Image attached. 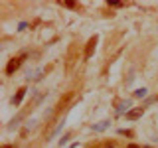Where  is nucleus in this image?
Listing matches in <instances>:
<instances>
[{
    "label": "nucleus",
    "instance_id": "1",
    "mask_svg": "<svg viewBox=\"0 0 158 148\" xmlns=\"http://www.w3.org/2000/svg\"><path fill=\"white\" fill-rule=\"evenodd\" d=\"M22 61H24V56H22V57H14V59H10V63L6 65V73H8V75H14V71H16V69L22 65Z\"/></svg>",
    "mask_w": 158,
    "mask_h": 148
},
{
    "label": "nucleus",
    "instance_id": "2",
    "mask_svg": "<svg viewBox=\"0 0 158 148\" xmlns=\"http://www.w3.org/2000/svg\"><path fill=\"white\" fill-rule=\"evenodd\" d=\"M95 47H97V36H93L91 39L87 42V46H85V57L89 59L93 56V51H95Z\"/></svg>",
    "mask_w": 158,
    "mask_h": 148
},
{
    "label": "nucleus",
    "instance_id": "3",
    "mask_svg": "<svg viewBox=\"0 0 158 148\" xmlns=\"http://www.w3.org/2000/svg\"><path fill=\"white\" fill-rule=\"evenodd\" d=\"M24 117H26V113H20V115H16V117H14L12 121H10V125H8V128H10V130H14V128H18V126H20V121H22Z\"/></svg>",
    "mask_w": 158,
    "mask_h": 148
},
{
    "label": "nucleus",
    "instance_id": "4",
    "mask_svg": "<svg viewBox=\"0 0 158 148\" xmlns=\"http://www.w3.org/2000/svg\"><path fill=\"white\" fill-rule=\"evenodd\" d=\"M142 113H144V109H132V111L127 113V118L128 121H135V118H140Z\"/></svg>",
    "mask_w": 158,
    "mask_h": 148
},
{
    "label": "nucleus",
    "instance_id": "5",
    "mask_svg": "<svg viewBox=\"0 0 158 148\" xmlns=\"http://www.w3.org/2000/svg\"><path fill=\"white\" fill-rule=\"evenodd\" d=\"M24 95H26V89H20V91L16 93V97L12 99V103H14V105H20V103H22V99H24Z\"/></svg>",
    "mask_w": 158,
    "mask_h": 148
},
{
    "label": "nucleus",
    "instance_id": "6",
    "mask_svg": "<svg viewBox=\"0 0 158 148\" xmlns=\"http://www.w3.org/2000/svg\"><path fill=\"white\" fill-rule=\"evenodd\" d=\"M107 126H109V121H103L101 125H97V126H93V128H95V130H103V128H107Z\"/></svg>",
    "mask_w": 158,
    "mask_h": 148
},
{
    "label": "nucleus",
    "instance_id": "7",
    "mask_svg": "<svg viewBox=\"0 0 158 148\" xmlns=\"http://www.w3.org/2000/svg\"><path fill=\"white\" fill-rule=\"evenodd\" d=\"M136 97H146V89H138V91H135Z\"/></svg>",
    "mask_w": 158,
    "mask_h": 148
},
{
    "label": "nucleus",
    "instance_id": "8",
    "mask_svg": "<svg viewBox=\"0 0 158 148\" xmlns=\"http://www.w3.org/2000/svg\"><path fill=\"white\" fill-rule=\"evenodd\" d=\"M156 101H158V97H148V99H146V103H144V105L148 107V105H152V103H156Z\"/></svg>",
    "mask_w": 158,
    "mask_h": 148
},
{
    "label": "nucleus",
    "instance_id": "9",
    "mask_svg": "<svg viewBox=\"0 0 158 148\" xmlns=\"http://www.w3.org/2000/svg\"><path fill=\"white\" fill-rule=\"evenodd\" d=\"M63 125H65V122H61V125H57V128H56V130H53V132H52V136H56V134H57V132H61V128H63Z\"/></svg>",
    "mask_w": 158,
    "mask_h": 148
},
{
    "label": "nucleus",
    "instance_id": "10",
    "mask_svg": "<svg viewBox=\"0 0 158 148\" xmlns=\"http://www.w3.org/2000/svg\"><path fill=\"white\" fill-rule=\"evenodd\" d=\"M128 148H140V146H136V144H128Z\"/></svg>",
    "mask_w": 158,
    "mask_h": 148
},
{
    "label": "nucleus",
    "instance_id": "11",
    "mask_svg": "<svg viewBox=\"0 0 158 148\" xmlns=\"http://www.w3.org/2000/svg\"><path fill=\"white\" fill-rule=\"evenodd\" d=\"M2 148H14V146H8V144H6V146H2Z\"/></svg>",
    "mask_w": 158,
    "mask_h": 148
},
{
    "label": "nucleus",
    "instance_id": "12",
    "mask_svg": "<svg viewBox=\"0 0 158 148\" xmlns=\"http://www.w3.org/2000/svg\"><path fill=\"white\" fill-rule=\"evenodd\" d=\"M109 148H115V146H109Z\"/></svg>",
    "mask_w": 158,
    "mask_h": 148
}]
</instances>
